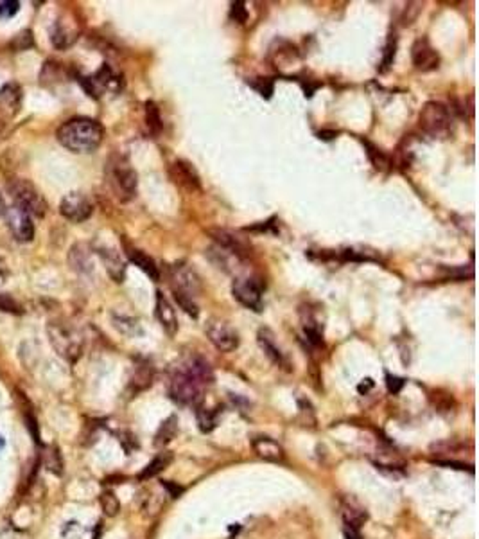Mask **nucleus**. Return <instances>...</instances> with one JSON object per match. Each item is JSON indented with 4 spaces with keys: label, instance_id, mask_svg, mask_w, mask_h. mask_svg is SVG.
Returning a JSON list of instances; mask_svg holds the SVG:
<instances>
[{
    "label": "nucleus",
    "instance_id": "nucleus-39",
    "mask_svg": "<svg viewBox=\"0 0 479 539\" xmlns=\"http://www.w3.org/2000/svg\"><path fill=\"white\" fill-rule=\"evenodd\" d=\"M386 385L390 392L399 394L400 390H402V387L406 385V380H402V378L399 376H392V374H386Z\"/></svg>",
    "mask_w": 479,
    "mask_h": 539
},
{
    "label": "nucleus",
    "instance_id": "nucleus-29",
    "mask_svg": "<svg viewBox=\"0 0 479 539\" xmlns=\"http://www.w3.org/2000/svg\"><path fill=\"white\" fill-rule=\"evenodd\" d=\"M71 265L72 268L78 272H87L92 268V261H90V252L87 250L84 245H75L71 250Z\"/></svg>",
    "mask_w": 479,
    "mask_h": 539
},
{
    "label": "nucleus",
    "instance_id": "nucleus-28",
    "mask_svg": "<svg viewBox=\"0 0 479 539\" xmlns=\"http://www.w3.org/2000/svg\"><path fill=\"white\" fill-rule=\"evenodd\" d=\"M176 433H178V417L171 416L169 419L163 421L162 426H160L159 433H156V437H154V446H168L169 442L176 437Z\"/></svg>",
    "mask_w": 479,
    "mask_h": 539
},
{
    "label": "nucleus",
    "instance_id": "nucleus-19",
    "mask_svg": "<svg viewBox=\"0 0 479 539\" xmlns=\"http://www.w3.org/2000/svg\"><path fill=\"white\" fill-rule=\"evenodd\" d=\"M156 319L160 326L169 336H174L178 331V317H176L174 308L168 301V297L162 292H156Z\"/></svg>",
    "mask_w": 479,
    "mask_h": 539
},
{
    "label": "nucleus",
    "instance_id": "nucleus-5",
    "mask_svg": "<svg viewBox=\"0 0 479 539\" xmlns=\"http://www.w3.org/2000/svg\"><path fill=\"white\" fill-rule=\"evenodd\" d=\"M47 333L48 340L62 358L71 363L80 360L81 353H83V340H81L80 333L75 331L74 327L65 322H53L48 324Z\"/></svg>",
    "mask_w": 479,
    "mask_h": 539
},
{
    "label": "nucleus",
    "instance_id": "nucleus-24",
    "mask_svg": "<svg viewBox=\"0 0 479 539\" xmlns=\"http://www.w3.org/2000/svg\"><path fill=\"white\" fill-rule=\"evenodd\" d=\"M302 326H304V333L307 336V342L314 347H320L323 345V324H320V320L312 315L311 310L302 311Z\"/></svg>",
    "mask_w": 479,
    "mask_h": 539
},
{
    "label": "nucleus",
    "instance_id": "nucleus-26",
    "mask_svg": "<svg viewBox=\"0 0 479 539\" xmlns=\"http://www.w3.org/2000/svg\"><path fill=\"white\" fill-rule=\"evenodd\" d=\"M145 126H147V130H150V133L154 139L160 137V133L163 130V123L159 107H156L154 101H145Z\"/></svg>",
    "mask_w": 479,
    "mask_h": 539
},
{
    "label": "nucleus",
    "instance_id": "nucleus-27",
    "mask_svg": "<svg viewBox=\"0 0 479 539\" xmlns=\"http://www.w3.org/2000/svg\"><path fill=\"white\" fill-rule=\"evenodd\" d=\"M171 462H172V453H169V451H162V453H159V455L151 460V464H147V468L142 471L138 478H141V480H147V478L156 477V475L162 473L163 469H168Z\"/></svg>",
    "mask_w": 479,
    "mask_h": 539
},
{
    "label": "nucleus",
    "instance_id": "nucleus-14",
    "mask_svg": "<svg viewBox=\"0 0 479 539\" xmlns=\"http://www.w3.org/2000/svg\"><path fill=\"white\" fill-rule=\"evenodd\" d=\"M411 58H413V65L417 71L420 72H431L438 69L440 56L436 49L429 44L427 38H418L411 47Z\"/></svg>",
    "mask_w": 479,
    "mask_h": 539
},
{
    "label": "nucleus",
    "instance_id": "nucleus-41",
    "mask_svg": "<svg viewBox=\"0 0 479 539\" xmlns=\"http://www.w3.org/2000/svg\"><path fill=\"white\" fill-rule=\"evenodd\" d=\"M365 381H366V385L365 383L359 385V392H366V390H368L370 387H374V381H372V380H365Z\"/></svg>",
    "mask_w": 479,
    "mask_h": 539
},
{
    "label": "nucleus",
    "instance_id": "nucleus-4",
    "mask_svg": "<svg viewBox=\"0 0 479 539\" xmlns=\"http://www.w3.org/2000/svg\"><path fill=\"white\" fill-rule=\"evenodd\" d=\"M418 126L429 139L444 141L453 135V115L442 103L429 101L418 115Z\"/></svg>",
    "mask_w": 479,
    "mask_h": 539
},
{
    "label": "nucleus",
    "instance_id": "nucleus-13",
    "mask_svg": "<svg viewBox=\"0 0 479 539\" xmlns=\"http://www.w3.org/2000/svg\"><path fill=\"white\" fill-rule=\"evenodd\" d=\"M169 177L174 182L176 186L189 193H196L201 189V180L196 169L192 168V164L185 162V160H174L169 166Z\"/></svg>",
    "mask_w": 479,
    "mask_h": 539
},
{
    "label": "nucleus",
    "instance_id": "nucleus-36",
    "mask_svg": "<svg viewBox=\"0 0 479 539\" xmlns=\"http://www.w3.org/2000/svg\"><path fill=\"white\" fill-rule=\"evenodd\" d=\"M0 310L8 311V313H22V306L18 304L15 299H11L8 293H2L0 295Z\"/></svg>",
    "mask_w": 479,
    "mask_h": 539
},
{
    "label": "nucleus",
    "instance_id": "nucleus-35",
    "mask_svg": "<svg viewBox=\"0 0 479 539\" xmlns=\"http://www.w3.org/2000/svg\"><path fill=\"white\" fill-rule=\"evenodd\" d=\"M251 87L257 90V92L262 96V98L269 99L273 94V81L268 80V78H259L257 81H251Z\"/></svg>",
    "mask_w": 479,
    "mask_h": 539
},
{
    "label": "nucleus",
    "instance_id": "nucleus-20",
    "mask_svg": "<svg viewBox=\"0 0 479 539\" xmlns=\"http://www.w3.org/2000/svg\"><path fill=\"white\" fill-rule=\"evenodd\" d=\"M97 254H99L101 261L105 263V268L108 270V274H110V277L114 279L115 283H123L124 275H126V263L120 257V254L115 248L106 247L97 248Z\"/></svg>",
    "mask_w": 479,
    "mask_h": 539
},
{
    "label": "nucleus",
    "instance_id": "nucleus-10",
    "mask_svg": "<svg viewBox=\"0 0 479 539\" xmlns=\"http://www.w3.org/2000/svg\"><path fill=\"white\" fill-rule=\"evenodd\" d=\"M205 331H207L208 340L212 342V345L217 351H221V353H232V351L239 347L237 331L228 322H224V320L210 319L207 322Z\"/></svg>",
    "mask_w": 479,
    "mask_h": 539
},
{
    "label": "nucleus",
    "instance_id": "nucleus-31",
    "mask_svg": "<svg viewBox=\"0 0 479 539\" xmlns=\"http://www.w3.org/2000/svg\"><path fill=\"white\" fill-rule=\"evenodd\" d=\"M101 507L102 511H105L106 516H115V514L120 511V502L117 500V496H115L114 493L106 491V493H102L101 496Z\"/></svg>",
    "mask_w": 479,
    "mask_h": 539
},
{
    "label": "nucleus",
    "instance_id": "nucleus-8",
    "mask_svg": "<svg viewBox=\"0 0 479 539\" xmlns=\"http://www.w3.org/2000/svg\"><path fill=\"white\" fill-rule=\"evenodd\" d=\"M233 299L248 310L260 313L262 311V286L253 277H237L232 283Z\"/></svg>",
    "mask_w": 479,
    "mask_h": 539
},
{
    "label": "nucleus",
    "instance_id": "nucleus-1",
    "mask_svg": "<svg viewBox=\"0 0 479 539\" xmlns=\"http://www.w3.org/2000/svg\"><path fill=\"white\" fill-rule=\"evenodd\" d=\"M214 381L208 362L201 356H189L172 371L169 394L176 403L183 407H199L205 398V390Z\"/></svg>",
    "mask_w": 479,
    "mask_h": 539
},
{
    "label": "nucleus",
    "instance_id": "nucleus-22",
    "mask_svg": "<svg viewBox=\"0 0 479 539\" xmlns=\"http://www.w3.org/2000/svg\"><path fill=\"white\" fill-rule=\"evenodd\" d=\"M253 450H255V453L260 459L268 460V462H275V464L284 462V459H286V453H284L280 444L269 437L253 439Z\"/></svg>",
    "mask_w": 479,
    "mask_h": 539
},
{
    "label": "nucleus",
    "instance_id": "nucleus-44",
    "mask_svg": "<svg viewBox=\"0 0 479 539\" xmlns=\"http://www.w3.org/2000/svg\"><path fill=\"white\" fill-rule=\"evenodd\" d=\"M4 446H6V441H4V437L0 435V451L4 450Z\"/></svg>",
    "mask_w": 479,
    "mask_h": 539
},
{
    "label": "nucleus",
    "instance_id": "nucleus-6",
    "mask_svg": "<svg viewBox=\"0 0 479 539\" xmlns=\"http://www.w3.org/2000/svg\"><path fill=\"white\" fill-rule=\"evenodd\" d=\"M8 193L13 198L15 205L24 209L31 216L44 218L47 214V202L40 195V191L26 178H13L8 184Z\"/></svg>",
    "mask_w": 479,
    "mask_h": 539
},
{
    "label": "nucleus",
    "instance_id": "nucleus-2",
    "mask_svg": "<svg viewBox=\"0 0 479 539\" xmlns=\"http://www.w3.org/2000/svg\"><path fill=\"white\" fill-rule=\"evenodd\" d=\"M56 137L63 148L78 155H84V153H93L101 146L105 128L101 123L90 117H74L57 128Z\"/></svg>",
    "mask_w": 479,
    "mask_h": 539
},
{
    "label": "nucleus",
    "instance_id": "nucleus-37",
    "mask_svg": "<svg viewBox=\"0 0 479 539\" xmlns=\"http://www.w3.org/2000/svg\"><path fill=\"white\" fill-rule=\"evenodd\" d=\"M230 17L232 20H235L237 24H244L248 20V11L244 8V2H232V8H230Z\"/></svg>",
    "mask_w": 479,
    "mask_h": 539
},
{
    "label": "nucleus",
    "instance_id": "nucleus-32",
    "mask_svg": "<svg viewBox=\"0 0 479 539\" xmlns=\"http://www.w3.org/2000/svg\"><path fill=\"white\" fill-rule=\"evenodd\" d=\"M395 51H397V38L395 35L390 36L386 47H384V56L383 62H381V72H386L390 67L393 65V60H395Z\"/></svg>",
    "mask_w": 479,
    "mask_h": 539
},
{
    "label": "nucleus",
    "instance_id": "nucleus-42",
    "mask_svg": "<svg viewBox=\"0 0 479 539\" xmlns=\"http://www.w3.org/2000/svg\"><path fill=\"white\" fill-rule=\"evenodd\" d=\"M6 211H8V207H6L4 198H2V195H0V218L6 216Z\"/></svg>",
    "mask_w": 479,
    "mask_h": 539
},
{
    "label": "nucleus",
    "instance_id": "nucleus-15",
    "mask_svg": "<svg viewBox=\"0 0 479 539\" xmlns=\"http://www.w3.org/2000/svg\"><path fill=\"white\" fill-rule=\"evenodd\" d=\"M22 87L15 83V81H9V83H6L4 87L0 89V114L8 117V119L18 115V112L22 110Z\"/></svg>",
    "mask_w": 479,
    "mask_h": 539
},
{
    "label": "nucleus",
    "instance_id": "nucleus-9",
    "mask_svg": "<svg viewBox=\"0 0 479 539\" xmlns=\"http://www.w3.org/2000/svg\"><path fill=\"white\" fill-rule=\"evenodd\" d=\"M81 83H83L84 90H87L92 98H101L105 92L117 94L123 89L120 76L117 74L108 63H105V65H102L96 74L90 76V78H83Z\"/></svg>",
    "mask_w": 479,
    "mask_h": 539
},
{
    "label": "nucleus",
    "instance_id": "nucleus-34",
    "mask_svg": "<svg viewBox=\"0 0 479 539\" xmlns=\"http://www.w3.org/2000/svg\"><path fill=\"white\" fill-rule=\"evenodd\" d=\"M366 146H368V150H370L368 155H370V159H372V162L375 164V168H377V169H386L388 166H390V159H388V157L384 155L383 151L375 150V148L372 146L370 142H366Z\"/></svg>",
    "mask_w": 479,
    "mask_h": 539
},
{
    "label": "nucleus",
    "instance_id": "nucleus-45",
    "mask_svg": "<svg viewBox=\"0 0 479 539\" xmlns=\"http://www.w3.org/2000/svg\"><path fill=\"white\" fill-rule=\"evenodd\" d=\"M4 283V274H2V270H0V284Z\"/></svg>",
    "mask_w": 479,
    "mask_h": 539
},
{
    "label": "nucleus",
    "instance_id": "nucleus-30",
    "mask_svg": "<svg viewBox=\"0 0 479 539\" xmlns=\"http://www.w3.org/2000/svg\"><path fill=\"white\" fill-rule=\"evenodd\" d=\"M45 459V466L51 473L54 475H62L63 473V460L62 455H60V450L56 446H48L44 453Z\"/></svg>",
    "mask_w": 479,
    "mask_h": 539
},
{
    "label": "nucleus",
    "instance_id": "nucleus-40",
    "mask_svg": "<svg viewBox=\"0 0 479 539\" xmlns=\"http://www.w3.org/2000/svg\"><path fill=\"white\" fill-rule=\"evenodd\" d=\"M345 539H363V538H361L359 531H354V529L345 527Z\"/></svg>",
    "mask_w": 479,
    "mask_h": 539
},
{
    "label": "nucleus",
    "instance_id": "nucleus-33",
    "mask_svg": "<svg viewBox=\"0 0 479 539\" xmlns=\"http://www.w3.org/2000/svg\"><path fill=\"white\" fill-rule=\"evenodd\" d=\"M11 45L15 47V51H27L31 49L33 45H35V38H33V31L26 29V31L18 33L15 36V40L11 42Z\"/></svg>",
    "mask_w": 479,
    "mask_h": 539
},
{
    "label": "nucleus",
    "instance_id": "nucleus-43",
    "mask_svg": "<svg viewBox=\"0 0 479 539\" xmlns=\"http://www.w3.org/2000/svg\"><path fill=\"white\" fill-rule=\"evenodd\" d=\"M4 135H6V128H4V124L0 123V141L4 139Z\"/></svg>",
    "mask_w": 479,
    "mask_h": 539
},
{
    "label": "nucleus",
    "instance_id": "nucleus-16",
    "mask_svg": "<svg viewBox=\"0 0 479 539\" xmlns=\"http://www.w3.org/2000/svg\"><path fill=\"white\" fill-rule=\"evenodd\" d=\"M208 236L216 241L217 248H221L224 252L233 254V257H244L248 254V245L237 234L230 232V230L210 229L208 230Z\"/></svg>",
    "mask_w": 479,
    "mask_h": 539
},
{
    "label": "nucleus",
    "instance_id": "nucleus-18",
    "mask_svg": "<svg viewBox=\"0 0 479 539\" xmlns=\"http://www.w3.org/2000/svg\"><path fill=\"white\" fill-rule=\"evenodd\" d=\"M341 516H343L345 527L348 529H354V531H359L361 527L365 525L368 513L366 509L357 502L354 496H347L341 502Z\"/></svg>",
    "mask_w": 479,
    "mask_h": 539
},
{
    "label": "nucleus",
    "instance_id": "nucleus-11",
    "mask_svg": "<svg viewBox=\"0 0 479 539\" xmlns=\"http://www.w3.org/2000/svg\"><path fill=\"white\" fill-rule=\"evenodd\" d=\"M60 213L72 223H83L93 213V204L83 193H69L60 204Z\"/></svg>",
    "mask_w": 479,
    "mask_h": 539
},
{
    "label": "nucleus",
    "instance_id": "nucleus-38",
    "mask_svg": "<svg viewBox=\"0 0 479 539\" xmlns=\"http://www.w3.org/2000/svg\"><path fill=\"white\" fill-rule=\"evenodd\" d=\"M18 9H20V2H13V0H9V2H0V20L2 18H11L18 13Z\"/></svg>",
    "mask_w": 479,
    "mask_h": 539
},
{
    "label": "nucleus",
    "instance_id": "nucleus-7",
    "mask_svg": "<svg viewBox=\"0 0 479 539\" xmlns=\"http://www.w3.org/2000/svg\"><path fill=\"white\" fill-rule=\"evenodd\" d=\"M171 286L174 297H187L196 301L201 293V279L187 263H176L171 266Z\"/></svg>",
    "mask_w": 479,
    "mask_h": 539
},
{
    "label": "nucleus",
    "instance_id": "nucleus-17",
    "mask_svg": "<svg viewBox=\"0 0 479 539\" xmlns=\"http://www.w3.org/2000/svg\"><path fill=\"white\" fill-rule=\"evenodd\" d=\"M78 35H80V29H78V26L72 20L60 18V20H56L53 29H51V42H53L56 49H69L78 40Z\"/></svg>",
    "mask_w": 479,
    "mask_h": 539
},
{
    "label": "nucleus",
    "instance_id": "nucleus-3",
    "mask_svg": "<svg viewBox=\"0 0 479 539\" xmlns=\"http://www.w3.org/2000/svg\"><path fill=\"white\" fill-rule=\"evenodd\" d=\"M106 180L110 184L114 195L120 202H129L136 196L138 177L124 155H111L106 164Z\"/></svg>",
    "mask_w": 479,
    "mask_h": 539
},
{
    "label": "nucleus",
    "instance_id": "nucleus-23",
    "mask_svg": "<svg viewBox=\"0 0 479 539\" xmlns=\"http://www.w3.org/2000/svg\"><path fill=\"white\" fill-rule=\"evenodd\" d=\"M126 256H128L129 261H132L135 266H138V268H141L142 272L151 279V281H160L159 266H156L153 257L147 256L144 250H141V248L126 247Z\"/></svg>",
    "mask_w": 479,
    "mask_h": 539
},
{
    "label": "nucleus",
    "instance_id": "nucleus-21",
    "mask_svg": "<svg viewBox=\"0 0 479 539\" xmlns=\"http://www.w3.org/2000/svg\"><path fill=\"white\" fill-rule=\"evenodd\" d=\"M257 342H259L260 349L264 351V354L269 358V362L275 363L277 367H287L286 354L282 353V349L278 347L277 342H275V336H273V333L269 331V329H260L259 335H257Z\"/></svg>",
    "mask_w": 479,
    "mask_h": 539
},
{
    "label": "nucleus",
    "instance_id": "nucleus-25",
    "mask_svg": "<svg viewBox=\"0 0 479 539\" xmlns=\"http://www.w3.org/2000/svg\"><path fill=\"white\" fill-rule=\"evenodd\" d=\"M196 419L203 433H210L219 423V408H205L199 405L196 407Z\"/></svg>",
    "mask_w": 479,
    "mask_h": 539
},
{
    "label": "nucleus",
    "instance_id": "nucleus-12",
    "mask_svg": "<svg viewBox=\"0 0 479 539\" xmlns=\"http://www.w3.org/2000/svg\"><path fill=\"white\" fill-rule=\"evenodd\" d=\"M6 218H8L9 230H11V234H13L17 241H20V243L33 241V238H35V223H33L31 214L26 213L18 205H13V207H9L6 211Z\"/></svg>",
    "mask_w": 479,
    "mask_h": 539
}]
</instances>
